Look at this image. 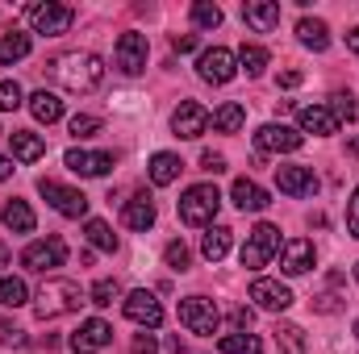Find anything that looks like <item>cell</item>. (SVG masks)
Wrapping results in <instances>:
<instances>
[{"mask_svg":"<svg viewBox=\"0 0 359 354\" xmlns=\"http://www.w3.org/2000/svg\"><path fill=\"white\" fill-rule=\"evenodd\" d=\"M46 71H50L55 84H63V88L76 92V96H88V92H96L104 84V63L96 55H88V50H67V55L50 59Z\"/></svg>","mask_w":359,"mask_h":354,"instance_id":"6da1fadb","label":"cell"},{"mask_svg":"<svg viewBox=\"0 0 359 354\" xmlns=\"http://www.w3.org/2000/svg\"><path fill=\"white\" fill-rule=\"evenodd\" d=\"M84 304V292H80V283H72V279H50V283H42V292H38V317L46 321V317H63V313H76Z\"/></svg>","mask_w":359,"mask_h":354,"instance_id":"7a4b0ae2","label":"cell"},{"mask_svg":"<svg viewBox=\"0 0 359 354\" xmlns=\"http://www.w3.org/2000/svg\"><path fill=\"white\" fill-rule=\"evenodd\" d=\"M222 208V192L213 183H196L180 196V221L184 225H209Z\"/></svg>","mask_w":359,"mask_h":354,"instance_id":"3957f363","label":"cell"},{"mask_svg":"<svg viewBox=\"0 0 359 354\" xmlns=\"http://www.w3.org/2000/svg\"><path fill=\"white\" fill-rule=\"evenodd\" d=\"M180 325L196 338H213L222 325V313L209 296H188V300H180Z\"/></svg>","mask_w":359,"mask_h":354,"instance_id":"277c9868","label":"cell"},{"mask_svg":"<svg viewBox=\"0 0 359 354\" xmlns=\"http://www.w3.org/2000/svg\"><path fill=\"white\" fill-rule=\"evenodd\" d=\"M280 250V229L271 225V221H259L251 234H247V246H243V267L247 271H259V267H268L271 263V255Z\"/></svg>","mask_w":359,"mask_h":354,"instance_id":"5b68a950","label":"cell"},{"mask_svg":"<svg viewBox=\"0 0 359 354\" xmlns=\"http://www.w3.org/2000/svg\"><path fill=\"white\" fill-rule=\"evenodd\" d=\"M25 17H29L34 34L59 38V34H67V29H72V21H76V8H67V4H55V0H46V4H29V8H25Z\"/></svg>","mask_w":359,"mask_h":354,"instance_id":"8992f818","label":"cell"},{"mask_svg":"<svg viewBox=\"0 0 359 354\" xmlns=\"http://www.w3.org/2000/svg\"><path fill=\"white\" fill-rule=\"evenodd\" d=\"M63 263H67V242L63 238H42V242H29L21 250V267L38 271V275H46V271H55Z\"/></svg>","mask_w":359,"mask_h":354,"instance_id":"52a82bcc","label":"cell"},{"mask_svg":"<svg viewBox=\"0 0 359 354\" xmlns=\"http://www.w3.org/2000/svg\"><path fill=\"white\" fill-rule=\"evenodd\" d=\"M38 192L50 200V208L55 213H63V217H84L88 213V196L80 192V187H67V183H59V179H38Z\"/></svg>","mask_w":359,"mask_h":354,"instance_id":"ba28073f","label":"cell"},{"mask_svg":"<svg viewBox=\"0 0 359 354\" xmlns=\"http://www.w3.org/2000/svg\"><path fill=\"white\" fill-rule=\"evenodd\" d=\"M196 71H201V80H205V84H230V80L238 76V67H234V55H230L226 46L201 50V59H196Z\"/></svg>","mask_w":359,"mask_h":354,"instance_id":"9c48e42d","label":"cell"},{"mask_svg":"<svg viewBox=\"0 0 359 354\" xmlns=\"http://www.w3.org/2000/svg\"><path fill=\"white\" fill-rule=\"evenodd\" d=\"M113 55H117V67H121L126 76H138V71L147 67V34H138V29L121 34Z\"/></svg>","mask_w":359,"mask_h":354,"instance_id":"30bf717a","label":"cell"},{"mask_svg":"<svg viewBox=\"0 0 359 354\" xmlns=\"http://www.w3.org/2000/svg\"><path fill=\"white\" fill-rule=\"evenodd\" d=\"M209 108L205 104H196V100H184L176 113H172V129H176V138H201L205 129H209Z\"/></svg>","mask_w":359,"mask_h":354,"instance_id":"8fae6325","label":"cell"},{"mask_svg":"<svg viewBox=\"0 0 359 354\" xmlns=\"http://www.w3.org/2000/svg\"><path fill=\"white\" fill-rule=\"evenodd\" d=\"M126 317H130L134 325L159 330V325H163V304H159L151 292H130V296H126Z\"/></svg>","mask_w":359,"mask_h":354,"instance_id":"7c38bea8","label":"cell"},{"mask_svg":"<svg viewBox=\"0 0 359 354\" xmlns=\"http://www.w3.org/2000/svg\"><path fill=\"white\" fill-rule=\"evenodd\" d=\"M301 142H305V138H301L297 129L276 125V121L255 134V146H259V150H271V155H292V150H301Z\"/></svg>","mask_w":359,"mask_h":354,"instance_id":"4fadbf2b","label":"cell"},{"mask_svg":"<svg viewBox=\"0 0 359 354\" xmlns=\"http://www.w3.org/2000/svg\"><path fill=\"white\" fill-rule=\"evenodd\" d=\"M109 342H113V325H109V321H100V317L84 321V325L72 334V351H76V354H96L100 346H109Z\"/></svg>","mask_w":359,"mask_h":354,"instance_id":"5bb4252c","label":"cell"},{"mask_svg":"<svg viewBox=\"0 0 359 354\" xmlns=\"http://www.w3.org/2000/svg\"><path fill=\"white\" fill-rule=\"evenodd\" d=\"M318 259V250H313V242L309 238H292V242H284V250H280V271L284 275H305L309 267Z\"/></svg>","mask_w":359,"mask_h":354,"instance_id":"9a60e30c","label":"cell"},{"mask_svg":"<svg viewBox=\"0 0 359 354\" xmlns=\"http://www.w3.org/2000/svg\"><path fill=\"white\" fill-rule=\"evenodd\" d=\"M251 300L264 309V313H284L292 304V292L280 283V279H255L251 283Z\"/></svg>","mask_w":359,"mask_h":354,"instance_id":"2e32d148","label":"cell"},{"mask_svg":"<svg viewBox=\"0 0 359 354\" xmlns=\"http://www.w3.org/2000/svg\"><path fill=\"white\" fill-rule=\"evenodd\" d=\"M276 183L284 196H313L318 192V176L309 167H276Z\"/></svg>","mask_w":359,"mask_h":354,"instance_id":"e0dca14e","label":"cell"},{"mask_svg":"<svg viewBox=\"0 0 359 354\" xmlns=\"http://www.w3.org/2000/svg\"><path fill=\"white\" fill-rule=\"evenodd\" d=\"M63 163L76 176H109L113 171V155H104V150H67Z\"/></svg>","mask_w":359,"mask_h":354,"instance_id":"ac0fdd59","label":"cell"},{"mask_svg":"<svg viewBox=\"0 0 359 354\" xmlns=\"http://www.w3.org/2000/svg\"><path fill=\"white\" fill-rule=\"evenodd\" d=\"M243 21L255 29V34H271L280 25V4L276 0H247L243 4Z\"/></svg>","mask_w":359,"mask_h":354,"instance_id":"d6986e66","label":"cell"},{"mask_svg":"<svg viewBox=\"0 0 359 354\" xmlns=\"http://www.w3.org/2000/svg\"><path fill=\"white\" fill-rule=\"evenodd\" d=\"M297 121H301V129H305V134H318V138L339 134L334 113H330V108H322V104H305V108H297Z\"/></svg>","mask_w":359,"mask_h":354,"instance_id":"ffe728a7","label":"cell"},{"mask_svg":"<svg viewBox=\"0 0 359 354\" xmlns=\"http://www.w3.org/2000/svg\"><path fill=\"white\" fill-rule=\"evenodd\" d=\"M230 196H234V204L243 208V213H264L271 204V196L255 183V179H234V187H230Z\"/></svg>","mask_w":359,"mask_h":354,"instance_id":"44dd1931","label":"cell"},{"mask_svg":"<svg viewBox=\"0 0 359 354\" xmlns=\"http://www.w3.org/2000/svg\"><path fill=\"white\" fill-rule=\"evenodd\" d=\"M8 146H13V159H21V163H38L46 155V138L42 134H29V129H13L8 134Z\"/></svg>","mask_w":359,"mask_h":354,"instance_id":"7402d4cb","label":"cell"},{"mask_svg":"<svg viewBox=\"0 0 359 354\" xmlns=\"http://www.w3.org/2000/svg\"><path fill=\"white\" fill-rule=\"evenodd\" d=\"M121 221H126L130 229H138V234H142V229H151V225H155V200H151L147 192H138L134 200H126Z\"/></svg>","mask_w":359,"mask_h":354,"instance_id":"603a6c76","label":"cell"},{"mask_svg":"<svg viewBox=\"0 0 359 354\" xmlns=\"http://www.w3.org/2000/svg\"><path fill=\"white\" fill-rule=\"evenodd\" d=\"M230 242H234V229H226V225H209L205 238H201V255H205L209 263H222V259L230 255Z\"/></svg>","mask_w":359,"mask_h":354,"instance_id":"cb8c5ba5","label":"cell"},{"mask_svg":"<svg viewBox=\"0 0 359 354\" xmlns=\"http://www.w3.org/2000/svg\"><path fill=\"white\" fill-rule=\"evenodd\" d=\"M0 221H4L13 234H34V225H38V221H34V208H29L25 200H8V204L0 208Z\"/></svg>","mask_w":359,"mask_h":354,"instance_id":"d4e9b609","label":"cell"},{"mask_svg":"<svg viewBox=\"0 0 359 354\" xmlns=\"http://www.w3.org/2000/svg\"><path fill=\"white\" fill-rule=\"evenodd\" d=\"M151 183H159V187H168V183H176L180 171H184V163H180V155H172V150H159L155 159H151Z\"/></svg>","mask_w":359,"mask_h":354,"instance_id":"484cf974","label":"cell"},{"mask_svg":"<svg viewBox=\"0 0 359 354\" xmlns=\"http://www.w3.org/2000/svg\"><path fill=\"white\" fill-rule=\"evenodd\" d=\"M297 38H301V46H309V50H326V46H330V29H326V21H318V17H301V21H297Z\"/></svg>","mask_w":359,"mask_h":354,"instance_id":"4316f807","label":"cell"},{"mask_svg":"<svg viewBox=\"0 0 359 354\" xmlns=\"http://www.w3.org/2000/svg\"><path fill=\"white\" fill-rule=\"evenodd\" d=\"M243 121H247V108H243L238 100H226V104L209 117V125H213L217 134H238V129H243Z\"/></svg>","mask_w":359,"mask_h":354,"instance_id":"83f0119b","label":"cell"},{"mask_svg":"<svg viewBox=\"0 0 359 354\" xmlns=\"http://www.w3.org/2000/svg\"><path fill=\"white\" fill-rule=\"evenodd\" d=\"M29 113H34L42 125H50V121H59V117H63V100H59L55 92L42 88V92H34V96H29Z\"/></svg>","mask_w":359,"mask_h":354,"instance_id":"f1b7e54d","label":"cell"},{"mask_svg":"<svg viewBox=\"0 0 359 354\" xmlns=\"http://www.w3.org/2000/svg\"><path fill=\"white\" fill-rule=\"evenodd\" d=\"M29 55V34H17V29H8L4 38H0V63L8 67V63H21Z\"/></svg>","mask_w":359,"mask_h":354,"instance_id":"f546056e","label":"cell"},{"mask_svg":"<svg viewBox=\"0 0 359 354\" xmlns=\"http://www.w3.org/2000/svg\"><path fill=\"white\" fill-rule=\"evenodd\" d=\"M25 300H29L25 279H17V275H0V304H4V309H21Z\"/></svg>","mask_w":359,"mask_h":354,"instance_id":"4dcf8cb0","label":"cell"},{"mask_svg":"<svg viewBox=\"0 0 359 354\" xmlns=\"http://www.w3.org/2000/svg\"><path fill=\"white\" fill-rule=\"evenodd\" d=\"M217 351L222 354H264V342L255 334H226L217 342Z\"/></svg>","mask_w":359,"mask_h":354,"instance_id":"1f68e13d","label":"cell"},{"mask_svg":"<svg viewBox=\"0 0 359 354\" xmlns=\"http://www.w3.org/2000/svg\"><path fill=\"white\" fill-rule=\"evenodd\" d=\"M271 334H276L280 354H305V334H301V325H276Z\"/></svg>","mask_w":359,"mask_h":354,"instance_id":"d6a6232c","label":"cell"},{"mask_svg":"<svg viewBox=\"0 0 359 354\" xmlns=\"http://www.w3.org/2000/svg\"><path fill=\"white\" fill-rule=\"evenodd\" d=\"M84 234H88V242L96 246V250H109V255L117 250V234H113L104 221H96V217H92L88 225H84Z\"/></svg>","mask_w":359,"mask_h":354,"instance_id":"836d02e7","label":"cell"},{"mask_svg":"<svg viewBox=\"0 0 359 354\" xmlns=\"http://www.w3.org/2000/svg\"><path fill=\"white\" fill-rule=\"evenodd\" d=\"M238 63H243V71H247V76H264V67H268V50H264V46H247V42H243Z\"/></svg>","mask_w":359,"mask_h":354,"instance_id":"e575fe53","label":"cell"},{"mask_svg":"<svg viewBox=\"0 0 359 354\" xmlns=\"http://www.w3.org/2000/svg\"><path fill=\"white\" fill-rule=\"evenodd\" d=\"M192 21H196L201 29H217V25H222V8L209 4V0H196V4H192Z\"/></svg>","mask_w":359,"mask_h":354,"instance_id":"d590c367","label":"cell"},{"mask_svg":"<svg viewBox=\"0 0 359 354\" xmlns=\"http://www.w3.org/2000/svg\"><path fill=\"white\" fill-rule=\"evenodd\" d=\"M92 304H100V309H109V304H113V300H117V296H121V283H117V279H96V283H92Z\"/></svg>","mask_w":359,"mask_h":354,"instance_id":"8d00e7d4","label":"cell"},{"mask_svg":"<svg viewBox=\"0 0 359 354\" xmlns=\"http://www.w3.org/2000/svg\"><path fill=\"white\" fill-rule=\"evenodd\" d=\"M330 100H334V104H330L334 121H355V117H359V104L351 100V96H347V92H334Z\"/></svg>","mask_w":359,"mask_h":354,"instance_id":"74e56055","label":"cell"},{"mask_svg":"<svg viewBox=\"0 0 359 354\" xmlns=\"http://www.w3.org/2000/svg\"><path fill=\"white\" fill-rule=\"evenodd\" d=\"M67 129H72V138H92V134H100V117H92V113H76Z\"/></svg>","mask_w":359,"mask_h":354,"instance_id":"f35d334b","label":"cell"},{"mask_svg":"<svg viewBox=\"0 0 359 354\" xmlns=\"http://www.w3.org/2000/svg\"><path fill=\"white\" fill-rule=\"evenodd\" d=\"M25 96H21V84L17 80H0V108H21Z\"/></svg>","mask_w":359,"mask_h":354,"instance_id":"ab89813d","label":"cell"},{"mask_svg":"<svg viewBox=\"0 0 359 354\" xmlns=\"http://www.w3.org/2000/svg\"><path fill=\"white\" fill-rule=\"evenodd\" d=\"M163 259H168V267H172V271H188V263H192V255H188V246H184V242H168Z\"/></svg>","mask_w":359,"mask_h":354,"instance_id":"60d3db41","label":"cell"},{"mask_svg":"<svg viewBox=\"0 0 359 354\" xmlns=\"http://www.w3.org/2000/svg\"><path fill=\"white\" fill-rule=\"evenodd\" d=\"M339 309H343V296H339V292H322V296H313V313H326V317H330V313H339Z\"/></svg>","mask_w":359,"mask_h":354,"instance_id":"b9f144b4","label":"cell"},{"mask_svg":"<svg viewBox=\"0 0 359 354\" xmlns=\"http://www.w3.org/2000/svg\"><path fill=\"white\" fill-rule=\"evenodd\" d=\"M201 171H209V176H222V171H226V155H217V150H205V155H201Z\"/></svg>","mask_w":359,"mask_h":354,"instance_id":"7bdbcfd3","label":"cell"},{"mask_svg":"<svg viewBox=\"0 0 359 354\" xmlns=\"http://www.w3.org/2000/svg\"><path fill=\"white\" fill-rule=\"evenodd\" d=\"M347 229H351V238H359V187L351 192V204H347Z\"/></svg>","mask_w":359,"mask_h":354,"instance_id":"ee69618b","label":"cell"},{"mask_svg":"<svg viewBox=\"0 0 359 354\" xmlns=\"http://www.w3.org/2000/svg\"><path fill=\"white\" fill-rule=\"evenodd\" d=\"M172 50H180V55L196 50V34H172Z\"/></svg>","mask_w":359,"mask_h":354,"instance_id":"f6af8a7d","label":"cell"},{"mask_svg":"<svg viewBox=\"0 0 359 354\" xmlns=\"http://www.w3.org/2000/svg\"><path fill=\"white\" fill-rule=\"evenodd\" d=\"M134 354H159V342H155L151 334H138V338H134Z\"/></svg>","mask_w":359,"mask_h":354,"instance_id":"bcb514c9","label":"cell"},{"mask_svg":"<svg viewBox=\"0 0 359 354\" xmlns=\"http://www.w3.org/2000/svg\"><path fill=\"white\" fill-rule=\"evenodd\" d=\"M230 321H234L238 330H247V325H251V309H234V313H230Z\"/></svg>","mask_w":359,"mask_h":354,"instance_id":"7dc6e473","label":"cell"},{"mask_svg":"<svg viewBox=\"0 0 359 354\" xmlns=\"http://www.w3.org/2000/svg\"><path fill=\"white\" fill-rule=\"evenodd\" d=\"M301 80H305V76H301V71H284V76H280V88H297V84H301Z\"/></svg>","mask_w":359,"mask_h":354,"instance_id":"c3c4849f","label":"cell"},{"mask_svg":"<svg viewBox=\"0 0 359 354\" xmlns=\"http://www.w3.org/2000/svg\"><path fill=\"white\" fill-rule=\"evenodd\" d=\"M347 46H351V50H355V55H359V25H355V29H351V34H347Z\"/></svg>","mask_w":359,"mask_h":354,"instance_id":"681fc988","label":"cell"},{"mask_svg":"<svg viewBox=\"0 0 359 354\" xmlns=\"http://www.w3.org/2000/svg\"><path fill=\"white\" fill-rule=\"evenodd\" d=\"M13 176V159H0V179H8Z\"/></svg>","mask_w":359,"mask_h":354,"instance_id":"f907efd6","label":"cell"},{"mask_svg":"<svg viewBox=\"0 0 359 354\" xmlns=\"http://www.w3.org/2000/svg\"><path fill=\"white\" fill-rule=\"evenodd\" d=\"M0 267H8V246L0 242Z\"/></svg>","mask_w":359,"mask_h":354,"instance_id":"816d5d0a","label":"cell"},{"mask_svg":"<svg viewBox=\"0 0 359 354\" xmlns=\"http://www.w3.org/2000/svg\"><path fill=\"white\" fill-rule=\"evenodd\" d=\"M347 150H351V155H359V138H351V142H347Z\"/></svg>","mask_w":359,"mask_h":354,"instance_id":"f5cc1de1","label":"cell"},{"mask_svg":"<svg viewBox=\"0 0 359 354\" xmlns=\"http://www.w3.org/2000/svg\"><path fill=\"white\" fill-rule=\"evenodd\" d=\"M355 338H359V321H355Z\"/></svg>","mask_w":359,"mask_h":354,"instance_id":"db71d44e","label":"cell"},{"mask_svg":"<svg viewBox=\"0 0 359 354\" xmlns=\"http://www.w3.org/2000/svg\"><path fill=\"white\" fill-rule=\"evenodd\" d=\"M355 279H359V263H355Z\"/></svg>","mask_w":359,"mask_h":354,"instance_id":"11a10c76","label":"cell"}]
</instances>
